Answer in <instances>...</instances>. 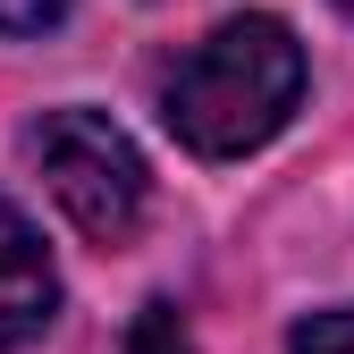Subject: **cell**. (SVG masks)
I'll return each instance as SVG.
<instances>
[{
  "label": "cell",
  "mask_w": 354,
  "mask_h": 354,
  "mask_svg": "<svg viewBox=\"0 0 354 354\" xmlns=\"http://www.w3.org/2000/svg\"><path fill=\"white\" fill-rule=\"evenodd\" d=\"M51 313H59V270H51V253H42L34 219L0 203V354L42 337Z\"/></svg>",
  "instance_id": "obj_3"
},
{
  "label": "cell",
  "mask_w": 354,
  "mask_h": 354,
  "mask_svg": "<svg viewBox=\"0 0 354 354\" xmlns=\"http://www.w3.org/2000/svg\"><path fill=\"white\" fill-rule=\"evenodd\" d=\"M127 354H194L186 321H177V304H144L136 329H127Z\"/></svg>",
  "instance_id": "obj_4"
},
{
  "label": "cell",
  "mask_w": 354,
  "mask_h": 354,
  "mask_svg": "<svg viewBox=\"0 0 354 354\" xmlns=\"http://www.w3.org/2000/svg\"><path fill=\"white\" fill-rule=\"evenodd\" d=\"M287 354H354V304H337V313H313V321H295Z\"/></svg>",
  "instance_id": "obj_5"
},
{
  "label": "cell",
  "mask_w": 354,
  "mask_h": 354,
  "mask_svg": "<svg viewBox=\"0 0 354 354\" xmlns=\"http://www.w3.org/2000/svg\"><path fill=\"white\" fill-rule=\"evenodd\" d=\"M26 160L42 169L51 203L76 219V236L127 245L144 228V203H152L144 152L127 144V127H110L102 110H42L26 127Z\"/></svg>",
  "instance_id": "obj_2"
},
{
  "label": "cell",
  "mask_w": 354,
  "mask_h": 354,
  "mask_svg": "<svg viewBox=\"0 0 354 354\" xmlns=\"http://www.w3.org/2000/svg\"><path fill=\"white\" fill-rule=\"evenodd\" d=\"M337 9H346V17H354V0H337Z\"/></svg>",
  "instance_id": "obj_7"
},
{
  "label": "cell",
  "mask_w": 354,
  "mask_h": 354,
  "mask_svg": "<svg viewBox=\"0 0 354 354\" xmlns=\"http://www.w3.org/2000/svg\"><path fill=\"white\" fill-rule=\"evenodd\" d=\"M304 102V42L287 17H228L211 26L186 59L160 76V118L169 136L203 160H236L270 144Z\"/></svg>",
  "instance_id": "obj_1"
},
{
  "label": "cell",
  "mask_w": 354,
  "mask_h": 354,
  "mask_svg": "<svg viewBox=\"0 0 354 354\" xmlns=\"http://www.w3.org/2000/svg\"><path fill=\"white\" fill-rule=\"evenodd\" d=\"M59 17H68V0H0V34H42Z\"/></svg>",
  "instance_id": "obj_6"
}]
</instances>
